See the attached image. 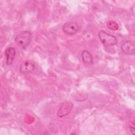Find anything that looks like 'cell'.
<instances>
[{
	"label": "cell",
	"instance_id": "obj_8",
	"mask_svg": "<svg viewBox=\"0 0 135 135\" xmlns=\"http://www.w3.org/2000/svg\"><path fill=\"white\" fill-rule=\"evenodd\" d=\"M82 60L85 64L91 65L93 64V58L91 53L88 50H83L81 53Z\"/></svg>",
	"mask_w": 135,
	"mask_h": 135
},
{
	"label": "cell",
	"instance_id": "obj_3",
	"mask_svg": "<svg viewBox=\"0 0 135 135\" xmlns=\"http://www.w3.org/2000/svg\"><path fill=\"white\" fill-rule=\"evenodd\" d=\"M73 106V103L70 102H63L61 104L57 111V116L59 117L62 118L68 115L71 112V111L72 110Z\"/></svg>",
	"mask_w": 135,
	"mask_h": 135
},
{
	"label": "cell",
	"instance_id": "obj_6",
	"mask_svg": "<svg viewBox=\"0 0 135 135\" xmlns=\"http://www.w3.org/2000/svg\"><path fill=\"white\" fill-rule=\"evenodd\" d=\"M35 68V64L32 61H24L20 66V72L21 73H27L33 71Z\"/></svg>",
	"mask_w": 135,
	"mask_h": 135
},
{
	"label": "cell",
	"instance_id": "obj_9",
	"mask_svg": "<svg viewBox=\"0 0 135 135\" xmlns=\"http://www.w3.org/2000/svg\"><path fill=\"white\" fill-rule=\"evenodd\" d=\"M107 26L108 28L112 31H116L119 28L118 24L114 21H108L107 23Z\"/></svg>",
	"mask_w": 135,
	"mask_h": 135
},
{
	"label": "cell",
	"instance_id": "obj_1",
	"mask_svg": "<svg viewBox=\"0 0 135 135\" xmlns=\"http://www.w3.org/2000/svg\"><path fill=\"white\" fill-rule=\"evenodd\" d=\"M32 39V33L29 31H23L20 32L15 37L16 44L23 49H26L30 45Z\"/></svg>",
	"mask_w": 135,
	"mask_h": 135
},
{
	"label": "cell",
	"instance_id": "obj_4",
	"mask_svg": "<svg viewBox=\"0 0 135 135\" xmlns=\"http://www.w3.org/2000/svg\"><path fill=\"white\" fill-rule=\"evenodd\" d=\"M80 27L76 22H68L65 23L62 27L63 32L68 35H73L78 32Z\"/></svg>",
	"mask_w": 135,
	"mask_h": 135
},
{
	"label": "cell",
	"instance_id": "obj_5",
	"mask_svg": "<svg viewBox=\"0 0 135 135\" xmlns=\"http://www.w3.org/2000/svg\"><path fill=\"white\" fill-rule=\"evenodd\" d=\"M121 51L126 54L133 55L134 54V44L131 41H126L120 46Z\"/></svg>",
	"mask_w": 135,
	"mask_h": 135
},
{
	"label": "cell",
	"instance_id": "obj_2",
	"mask_svg": "<svg viewBox=\"0 0 135 135\" xmlns=\"http://www.w3.org/2000/svg\"><path fill=\"white\" fill-rule=\"evenodd\" d=\"M98 36L101 43L105 46L114 45L117 43V40L115 36L108 34L103 30L99 32Z\"/></svg>",
	"mask_w": 135,
	"mask_h": 135
},
{
	"label": "cell",
	"instance_id": "obj_7",
	"mask_svg": "<svg viewBox=\"0 0 135 135\" xmlns=\"http://www.w3.org/2000/svg\"><path fill=\"white\" fill-rule=\"evenodd\" d=\"M16 55V51L13 47H9L6 49L5 51V55L6 57V64L8 65H11Z\"/></svg>",
	"mask_w": 135,
	"mask_h": 135
}]
</instances>
